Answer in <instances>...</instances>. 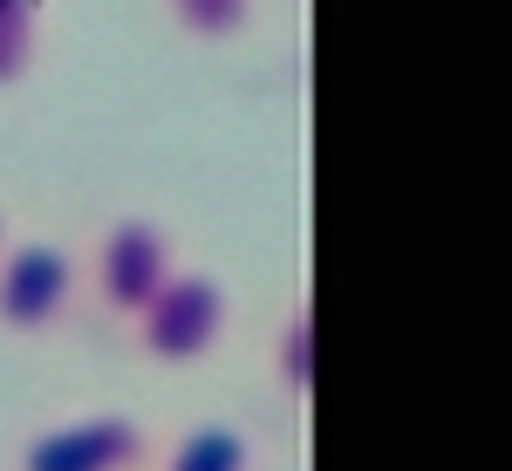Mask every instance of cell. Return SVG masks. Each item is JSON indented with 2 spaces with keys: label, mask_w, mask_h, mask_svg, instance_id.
<instances>
[{
  "label": "cell",
  "mask_w": 512,
  "mask_h": 471,
  "mask_svg": "<svg viewBox=\"0 0 512 471\" xmlns=\"http://www.w3.org/2000/svg\"><path fill=\"white\" fill-rule=\"evenodd\" d=\"M226 328H233V294L212 274H192V267H178L144 308L130 314L137 349L151 355V362H164V369L205 362V355L226 342Z\"/></svg>",
  "instance_id": "6da1fadb"
},
{
  "label": "cell",
  "mask_w": 512,
  "mask_h": 471,
  "mask_svg": "<svg viewBox=\"0 0 512 471\" xmlns=\"http://www.w3.org/2000/svg\"><path fill=\"white\" fill-rule=\"evenodd\" d=\"M144 465H151V431L123 410H82L62 424H41L14 451V471H144Z\"/></svg>",
  "instance_id": "7a4b0ae2"
},
{
  "label": "cell",
  "mask_w": 512,
  "mask_h": 471,
  "mask_svg": "<svg viewBox=\"0 0 512 471\" xmlns=\"http://www.w3.org/2000/svg\"><path fill=\"white\" fill-rule=\"evenodd\" d=\"M82 274H89L96 308H110L117 321H130L164 280L178 274V239L164 233L158 219H117L110 233L96 239V253H89Z\"/></svg>",
  "instance_id": "3957f363"
},
{
  "label": "cell",
  "mask_w": 512,
  "mask_h": 471,
  "mask_svg": "<svg viewBox=\"0 0 512 471\" xmlns=\"http://www.w3.org/2000/svg\"><path fill=\"white\" fill-rule=\"evenodd\" d=\"M82 267L55 239H7L0 253V328L7 335H48L62 314L76 308Z\"/></svg>",
  "instance_id": "277c9868"
},
{
  "label": "cell",
  "mask_w": 512,
  "mask_h": 471,
  "mask_svg": "<svg viewBox=\"0 0 512 471\" xmlns=\"http://www.w3.org/2000/svg\"><path fill=\"white\" fill-rule=\"evenodd\" d=\"M144 471H253V444L239 424H219V417H198L192 431H178V444L164 451L158 465Z\"/></svg>",
  "instance_id": "5b68a950"
},
{
  "label": "cell",
  "mask_w": 512,
  "mask_h": 471,
  "mask_svg": "<svg viewBox=\"0 0 512 471\" xmlns=\"http://www.w3.org/2000/svg\"><path fill=\"white\" fill-rule=\"evenodd\" d=\"M267 369H274V383H280L287 403H308V383H315V321H308L301 301L280 314L274 349H267Z\"/></svg>",
  "instance_id": "8992f818"
},
{
  "label": "cell",
  "mask_w": 512,
  "mask_h": 471,
  "mask_svg": "<svg viewBox=\"0 0 512 471\" xmlns=\"http://www.w3.org/2000/svg\"><path fill=\"white\" fill-rule=\"evenodd\" d=\"M41 21H48V0H0V89L28 82L41 55Z\"/></svg>",
  "instance_id": "52a82bcc"
},
{
  "label": "cell",
  "mask_w": 512,
  "mask_h": 471,
  "mask_svg": "<svg viewBox=\"0 0 512 471\" xmlns=\"http://www.w3.org/2000/svg\"><path fill=\"white\" fill-rule=\"evenodd\" d=\"M164 14L192 41H233L253 28V0H164Z\"/></svg>",
  "instance_id": "ba28073f"
},
{
  "label": "cell",
  "mask_w": 512,
  "mask_h": 471,
  "mask_svg": "<svg viewBox=\"0 0 512 471\" xmlns=\"http://www.w3.org/2000/svg\"><path fill=\"white\" fill-rule=\"evenodd\" d=\"M7 239H14V233H7V205H0V253H7Z\"/></svg>",
  "instance_id": "9c48e42d"
}]
</instances>
